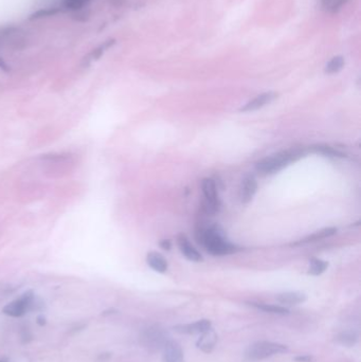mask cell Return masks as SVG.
I'll return each mask as SVG.
<instances>
[{
  "label": "cell",
  "instance_id": "1",
  "mask_svg": "<svg viewBox=\"0 0 361 362\" xmlns=\"http://www.w3.org/2000/svg\"><path fill=\"white\" fill-rule=\"evenodd\" d=\"M199 244H202L208 252H210L213 255H227L232 254L238 251V247L229 243L225 235L224 231L218 226H212L210 228L203 229L201 228L197 231L196 236Z\"/></svg>",
  "mask_w": 361,
  "mask_h": 362
},
{
  "label": "cell",
  "instance_id": "2",
  "mask_svg": "<svg viewBox=\"0 0 361 362\" xmlns=\"http://www.w3.org/2000/svg\"><path fill=\"white\" fill-rule=\"evenodd\" d=\"M302 155L303 151L299 149L281 151L276 155H272L265 159H262L256 163L255 168L259 172L263 174H273L284 169L289 163L301 158Z\"/></svg>",
  "mask_w": 361,
  "mask_h": 362
},
{
  "label": "cell",
  "instance_id": "3",
  "mask_svg": "<svg viewBox=\"0 0 361 362\" xmlns=\"http://www.w3.org/2000/svg\"><path fill=\"white\" fill-rule=\"evenodd\" d=\"M287 351L288 347L284 344L270 341H260L248 347L246 351V358L250 361H259L277 354L286 353Z\"/></svg>",
  "mask_w": 361,
  "mask_h": 362
},
{
  "label": "cell",
  "instance_id": "4",
  "mask_svg": "<svg viewBox=\"0 0 361 362\" xmlns=\"http://www.w3.org/2000/svg\"><path fill=\"white\" fill-rule=\"evenodd\" d=\"M34 300L35 295L33 290H27L18 299L7 304L3 309V313L7 316L14 318L22 317L28 312H31Z\"/></svg>",
  "mask_w": 361,
  "mask_h": 362
},
{
  "label": "cell",
  "instance_id": "5",
  "mask_svg": "<svg viewBox=\"0 0 361 362\" xmlns=\"http://www.w3.org/2000/svg\"><path fill=\"white\" fill-rule=\"evenodd\" d=\"M202 192L205 198V209L209 213H215L219 208V198L215 181L205 178L201 183Z\"/></svg>",
  "mask_w": 361,
  "mask_h": 362
},
{
  "label": "cell",
  "instance_id": "6",
  "mask_svg": "<svg viewBox=\"0 0 361 362\" xmlns=\"http://www.w3.org/2000/svg\"><path fill=\"white\" fill-rule=\"evenodd\" d=\"M211 327H212V323L210 320L203 319L190 324L176 325L174 329L178 333H184V335H200V333H202L208 329H210Z\"/></svg>",
  "mask_w": 361,
  "mask_h": 362
},
{
  "label": "cell",
  "instance_id": "7",
  "mask_svg": "<svg viewBox=\"0 0 361 362\" xmlns=\"http://www.w3.org/2000/svg\"><path fill=\"white\" fill-rule=\"evenodd\" d=\"M276 96H277V94L275 92H272V91L264 92L262 94H259L257 96H255L253 100L248 102L240 110L243 111V113H249V111L257 110V109L264 107L265 105L271 103L274 99H276Z\"/></svg>",
  "mask_w": 361,
  "mask_h": 362
},
{
  "label": "cell",
  "instance_id": "8",
  "mask_svg": "<svg viewBox=\"0 0 361 362\" xmlns=\"http://www.w3.org/2000/svg\"><path fill=\"white\" fill-rule=\"evenodd\" d=\"M164 362H185L184 351L176 341L166 342L163 346Z\"/></svg>",
  "mask_w": 361,
  "mask_h": 362
},
{
  "label": "cell",
  "instance_id": "9",
  "mask_svg": "<svg viewBox=\"0 0 361 362\" xmlns=\"http://www.w3.org/2000/svg\"><path fill=\"white\" fill-rule=\"evenodd\" d=\"M257 190V181L254 176L249 175L247 176L242 183L241 191H240V198L243 203H248L254 196Z\"/></svg>",
  "mask_w": 361,
  "mask_h": 362
},
{
  "label": "cell",
  "instance_id": "10",
  "mask_svg": "<svg viewBox=\"0 0 361 362\" xmlns=\"http://www.w3.org/2000/svg\"><path fill=\"white\" fill-rule=\"evenodd\" d=\"M217 343V333L211 327L200 333V337L196 342V346L203 353H211Z\"/></svg>",
  "mask_w": 361,
  "mask_h": 362
},
{
  "label": "cell",
  "instance_id": "11",
  "mask_svg": "<svg viewBox=\"0 0 361 362\" xmlns=\"http://www.w3.org/2000/svg\"><path fill=\"white\" fill-rule=\"evenodd\" d=\"M177 242H178V246H179L180 251L183 252V254L189 261H192V262H200V261H202L201 254L190 244L188 238L185 234H179L178 238H177Z\"/></svg>",
  "mask_w": 361,
  "mask_h": 362
},
{
  "label": "cell",
  "instance_id": "12",
  "mask_svg": "<svg viewBox=\"0 0 361 362\" xmlns=\"http://www.w3.org/2000/svg\"><path fill=\"white\" fill-rule=\"evenodd\" d=\"M307 300V296L300 291H288L276 296V301L284 305H298Z\"/></svg>",
  "mask_w": 361,
  "mask_h": 362
},
{
  "label": "cell",
  "instance_id": "13",
  "mask_svg": "<svg viewBox=\"0 0 361 362\" xmlns=\"http://www.w3.org/2000/svg\"><path fill=\"white\" fill-rule=\"evenodd\" d=\"M116 43H117V40L115 38H109V39L105 40L103 44H101L100 46L93 49V51L88 55V57L84 59V66H89L92 61L100 60L103 57L105 51L114 47L116 45Z\"/></svg>",
  "mask_w": 361,
  "mask_h": 362
},
{
  "label": "cell",
  "instance_id": "14",
  "mask_svg": "<svg viewBox=\"0 0 361 362\" xmlns=\"http://www.w3.org/2000/svg\"><path fill=\"white\" fill-rule=\"evenodd\" d=\"M146 263L147 265L156 272L159 273H165L168 270V262L165 261V258L157 252H149L146 255Z\"/></svg>",
  "mask_w": 361,
  "mask_h": 362
},
{
  "label": "cell",
  "instance_id": "15",
  "mask_svg": "<svg viewBox=\"0 0 361 362\" xmlns=\"http://www.w3.org/2000/svg\"><path fill=\"white\" fill-rule=\"evenodd\" d=\"M337 233V229L336 228H326L320 231H317L314 234L307 236L306 239H304L302 241H300L299 243H296L295 246L300 245V244H307V243H313V242H317V241H321L324 239L329 238V236L334 235Z\"/></svg>",
  "mask_w": 361,
  "mask_h": 362
},
{
  "label": "cell",
  "instance_id": "16",
  "mask_svg": "<svg viewBox=\"0 0 361 362\" xmlns=\"http://www.w3.org/2000/svg\"><path fill=\"white\" fill-rule=\"evenodd\" d=\"M250 305L253 306V307L261 309L265 313L269 314H274V315H281V316H287L289 315V309L283 306L279 305H272V304H263V303H250Z\"/></svg>",
  "mask_w": 361,
  "mask_h": 362
},
{
  "label": "cell",
  "instance_id": "17",
  "mask_svg": "<svg viewBox=\"0 0 361 362\" xmlns=\"http://www.w3.org/2000/svg\"><path fill=\"white\" fill-rule=\"evenodd\" d=\"M336 340L345 346H353L358 341V333L355 330H345L340 332Z\"/></svg>",
  "mask_w": 361,
  "mask_h": 362
},
{
  "label": "cell",
  "instance_id": "18",
  "mask_svg": "<svg viewBox=\"0 0 361 362\" xmlns=\"http://www.w3.org/2000/svg\"><path fill=\"white\" fill-rule=\"evenodd\" d=\"M60 12H62V9L60 8H48V9H40L32 13L31 15L28 17L29 20H37V19H43L47 17H51L57 15Z\"/></svg>",
  "mask_w": 361,
  "mask_h": 362
},
{
  "label": "cell",
  "instance_id": "19",
  "mask_svg": "<svg viewBox=\"0 0 361 362\" xmlns=\"http://www.w3.org/2000/svg\"><path fill=\"white\" fill-rule=\"evenodd\" d=\"M328 266V264L322 260L318 258H313L310 264V269L308 273L312 275H320L322 274Z\"/></svg>",
  "mask_w": 361,
  "mask_h": 362
},
{
  "label": "cell",
  "instance_id": "20",
  "mask_svg": "<svg viewBox=\"0 0 361 362\" xmlns=\"http://www.w3.org/2000/svg\"><path fill=\"white\" fill-rule=\"evenodd\" d=\"M343 66H344V59L343 57H341V55H338V57L332 58L329 61V63L326 65L325 72L328 74L336 73L341 70Z\"/></svg>",
  "mask_w": 361,
  "mask_h": 362
},
{
  "label": "cell",
  "instance_id": "21",
  "mask_svg": "<svg viewBox=\"0 0 361 362\" xmlns=\"http://www.w3.org/2000/svg\"><path fill=\"white\" fill-rule=\"evenodd\" d=\"M89 2L91 0H64L63 6L66 10L76 12L84 8V6Z\"/></svg>",
  "mask_w": 361,
  "mask_h": 362
},
{
  "label": "cell",
  "instance_id": "22",
  "mask_svg": "<svg viewBox=\"0 0 361 362\" xmlns=\"http://www.w3.org/2000/svg\"><path fill=\"white\" fill-rule=\"evenodd\" d=\"M314 150L317 152H321L323 155L326 156H332V157H343V154H341L340 151L334 149L330 146H314Z\"/></svg>",
  "mask_w": 361,
  "mask_h": 362
},
{
  "label": "cell",
  "instance_id": "23",
  "mask_svg": "<svg viewBox=\"0 0 361 362\" xmlns=\"http://www.w3.org/2000/svg\"><path fill=\"white\" fill-rule=\"evenodd\" d=\"M78 13L74 14V15L72 16V18L75 20V21H80V22H85L89 19V12H83L82 10L80 11H76Z\"/></svg>",
  "mask_w": 361,
  "mask_h": 362
},
{
  "label": "cell",
  "instance_id": "24",
  "mask_svg": "<svg viewBox=\"0 0 361 362\" xmlns=\"http://www.w3.org/2000/svg\"><path fill=\"white\" fill-rule=\"evenodd\" d=\"M294 360L297 362H315V358L312 355H299Z\"/></svg>",
  "mask_w": 361,
  "mask_h": 362
},
{
  "label": "cell",
  "instance_id": "25",
  "mask_svg": "<svg viewBox=\"0 0 361 362\" xmlns=\"http://www.w3.org/2000/svg\"><path fill=\"white\" fill-rule=\"evenodd\" d=\"M0 69H2V70L5 72H9L11 70L10 66L6 63V61L3 58H0Z\"/></svg>",
  "mask_w": 361,
  "mask_h": 362
},
{
  "label": "cell",
  "instance_id": "26",
  "mask_svg": "<svg viewBox=\"0 0 361 362\" xmlns=\"http://www.w3.org/2000/svg\"><path fill=\"white\" fill-rule=\"evenodd\" d=\"M36 323L39 325V326H45L47 324V319L46 317L44 316H38L36 318Z\"/></svg>",
  "mask_w": 361,
  "mask_h": 362
},
{
  "label": "cell",
  "instance_id": "27",
  "mask_svg": "<svg viewBox=\"0 0 361 362\" xmlns=\"http://www.w3.org/2000/svg\"><path fill=\"white\" fill-rule=\"evenodd\" d=\"M160 247L164 250H170L171 249V242L168 240H163L160 242Z\"/></svg>",
  "mask_w": 361,
  "mask_h": 362
},
{
  "label": "cell",
  "instance_id": "28",
  "mask_svg": "<svg viewBox=\"0 0 361 362\" xmlns=\"http://www.w3.org/2000/svg\"><path fill=\"white\" fill-rule=\"evenodd\" d=\"M346 2V0H336V2L334 3V5H332V11H337L338 9H340V7Z\"/></svg>",
  "mask_w": 361,
  "mask_h": 362
},
{
  "label": "cell",
  "instance_id": "29",
  "mask_svg": "<svg viewBox=\"0 0 361 362\" xmlns=\"http://www.w3.org/2000/svg\"><path fill=\"white\" fill-rule=\"evenodd\" d=\"M321 3H322V6L324 8H327L329 7V5L332 3V0H321Z\"/></svg>",
  "mask_w": 361,
  "mask_h": 362
},
{
  "label": "cell",
  "instance_id": "30",
  "mask_svg": "<svg viewBox=\"0 0 361 362\" xmlns=\"http://www.w3.org/2000/svg\"><path fill=\"white\" fill-rule=\"evenodd\" d=\"M116 313V311H114V309H109V311H107V312H104L103 314H102V316H107V315H113V314H115Z\"/></svg>",
  "mask_w": 361,
  "mask_h": 362
},
{
  "label": "cell",
  "instance_id": "31",
  "mask_svg": "<svg viewBox=\"0 0 361 362\" xmlns=\"http://www.w3.org/2000/svg\"><path fill=\"white\" fill-rule=\"evenodd\" d=\"M0 362H8V361L5 360V359H0Z\"/></svg>",
  "mask_w": 361,
  "mask_h": 362
}]
</instances>
